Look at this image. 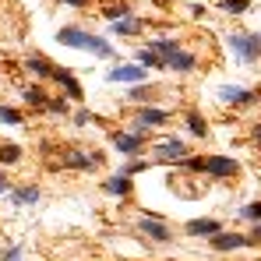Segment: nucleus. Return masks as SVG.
Masks as SVG:
<instances>
[{"label":"nucleus","instance_id":"25","mask_svg":"<svg viewBox=\"0 0 261 261\" xmlns=\"http://www.w3.org/2000/svg\"><path fill=\"white\" fill-rule=\"evenodd\" d=\"M0 124H21V113L11 106H0Z\"/></svg>","mask_w":261,"mask_h":261},{"label":"nucleus","instance_id":"24","mask_svg":"<svg viewBox=\"0 0 261 261\" xmlns=\"http://www.w3.org/2000/svg\"><path fill=\"white\" fill-rule=\"evenodd\" d=\"M219 4H222L229 14H244V11L251 7V0H219Z\"/></svg>","mask_w":261,"mask_h":261},{"label":"nucleus","instance_id":"20","mask_svg":"<svg viewBox=\"0 0 261 261\" xmlns=\"http://www.w3.org/2000/svg\"><path fill=\"white\" fill-rule=\"evenodd\" d=\"M187 127H191V134H194V138H205V134H208V124H205V120H201L194 110L187 113Z\"/></svg>","mask_w":261,"mask_h":261},{"label":"nucleus","instance_id":"1","mask_svg":"<svg viewBox=\"0 0 261 261\" xmlns=\"http://www.w3.org/2000/svg\"><path fill=\"white\" fill-rule=\"evenodd\" d=\"M43 155L49 159V166H71V170H95L102 163L99 152H82L71 145H43Z\"/></svg>","mask_w":261,"mask_h":261},{"label":"nucleus","instance_id":"9","mask_svg":"<svg viewBox=\"0 0 261 261\" xmlns=\"http://www.w3.org/2000/svg\"><path fill=\"white\" fill-rule=\"evenodd\" d=\"M166 67H170V71H180V74H187V71H194V67H198V60H194V53H191V49H176V53L166 57Z\"/></svg>","mask_w":261,"mask_h":261},{"label":"nucleus","instance_id":"23","mask_svg":"<svg viewBox=\"0 0 261 261\" xmlns=\"http://www.w3.org/2000/svg\"><path fill=\"white\" fill-rule=\"evenodd\" d=\"M240 219H247V222H261V201L244 205V208H240Z\"/></svg>","mask_w":261,"mask_h":261},{"label":"nucleus","instance_id":"30","mask_svg":"<svg viewBox=\"0 0 261 261\" xmlns=\"http://www.w3.org/2000/svg\"><path fill=\"white\" fill-rule=\"evenodd\" d=\"M64 4H74V7H85L88 0H64Z\"/></svg>","mask_w":261,"mask_h":261},{"label":"nucleus","instance_id":"18","mask_svg":"<svg viewBox=\"0 0 261 261\" xmlns=\"http://www.w3.org/2000/svg\"><path fill=\"white\" fill-rule=\"evenodd\" d=\"M11 201H14V205H32V201H39V187H21V191H11Z\"/></svg>","mask_w":261,"mask_h":261},{"label":"nucleus","instance_id":"14","mask_svg":"<svg viewBox=\"0 0 261 261\" xmlns=\"http://www.w3.org/2000/svg\"><path fill=\"white\" fill-rule=\"evenodd\" d=\"M53 82H60V85L67 88V95H74V102H82V85H78V78H74L71 71H64V67H57V74H53Z\"/></svg>","mask_w":261,"mask_h":261},{"label":"nucleus","instance_id":"2","mask_svg":"<svg viewBox=\"0 0 261 261\" xmlns=\"http://www.w3.org/2000/svg\"><path fill=\"white\" fill-rule=\"evenodd\" d=\"M57 39H60L64 46H74V49H88V53H95V57H113V46H106L99 36L82 32V29H60Z\"/></svg>","mask_w":261,"mask_h":261},{"label":"nucleus","instance_id":"28","mask_svg":"<svg viewBox=\"0 0 261 261\" xmlns=\"http://www.w3.org/2000/svg\"><path fill=\"white\" fill-rule=\"evenodd\" d=\"M18 254H21V247H11V251H7L0 261H18Z\"/></svg>","mask_w":261,"mask_h":261},{"label":"nucleus","instance_id":"17","mask_svg":"<svg viewBox=\"0 0 261 261\" xmlns=\"http://www.w3.org/2000/svg\"><path fill=\"white\" fill-rule=\"evenodd\" d=\"M106 191L110 194H117V198H124V194H130L134 191V184H130V176H113V180H106Z\"/></svg>","mask_w":261,"mask_h":261},{"label":"nucleus","instance_id":"21","mask_svg":"<svg viewBox=\"0 0 261 261\" xmlns=\"http://www.w3.org/2000/svg\"><path fill=\"white\" fill-rule=\"evenodd\" d=\"M113 32H117V36H134V32H141V21H138V18L117 21V25H113Z\"/></svg>","mask_w":261,"mask_h":261},{"label":"nucleus","instance_id":"11","mask_svg":"<svg viewBox=\"0 0 261 261\" xmlns=\"http://www.w3.org/2000/svg\"><path fill=\"white\" fill-rule=\"evenodd\" d=\"M138 229H141L148 240H155V244H170V229H166L163 222H155V219H141Z\"/></svg>","mask_w":261,"mask_h":261},{"label":"nucleus","instance_id":"12","mask_svg":"<svg viewBox=\"0 0 261 261\" xmlns=\"http://www.w3.org/2000/svg\"><path fill=\"white\" fill-rule=\"evenodd\" d=\"M106 78H110V82H141V78H145V67H141V64H120V67L110 71Z\"/></svg>","mask_w":261,"mask_h":261},{"label":"nucleus","instance_id":"26","mask_svg":"<svg viewBox=\"0 0 261 261\" xmlns=\"http://www.w3.org/2000/svg\"><path fill=\"white\" fill-rule=\"evenodd\" d=\"M148 95H155V88H130V102H141V99H148Z\"/></svg>","mask_w":261,"mask_h":261},{"label":"nucleus","instance_id":"15","mask_svg":"<svg viewBox=\"0 0 261 261\" xmlns=\"http://www.w3.org/2000/svg\"><path fill=\"white\" fill-rule=\"evenodd\" d=\"M25 67H29V71H36L39 78H49V82H53V74H57V64H53V60H43V57H29V60H25Z\"/></svg>","mask_w":261,"mask_h":261},{"label":"nucleus","instance_id":"16","mask_svg":"<svg viewBox=\"0 0 261 261\" xmlns=\"http://www.w3.org/2000/svg\"><path fill=\"white\" fill-rule=\"evenodd\" d=\"M102 18H127V0H99Z\"/></svg>","mask_w":261,"mask_h":261},{"label":"nucleus","instance_id":"22","mask_svg":"<svg viewBox=\"0 0 261 261\" xmlns=\"http://www.w3.org/2000/svg\"><path fill=\"white\" fill-rule=\"evenodd\" d=\"M21 95H25V99H29L32 106H46V102H49L43 88H32V85H25V88H21Z\"/></svg>","mask_w":261,"mask_h":261},{"label":"nucleus","instance_id":"3","mask_svg":"<svg viewBox=\"0 0 261 261\" xmlns=\"http://www.w3.org/2000/svg\"><path fill=\"white\" fill-rule=\"evenodd\" d=\"M229 46L237 49L240 60H258L261 57V36H251V32H237V36L229 39Z\"/></svg>","mask_w":261,"mask_h":261},{"label":"nucleus","instance_id":"33","mask_svg":"<svg viewBox=\"0 0 261 261\" xmlns=\"http://www.w3.org/2000/svg\"><path fill=\"white\" fill-rule=\"evenodd\" d=\"M0 184H4V173H0Z\"/></svg>","mask_w":261,"mask_h":261},{"label":"nucleus","instance_id":"27","mask_svg":"<svg viewBox=\"0 0 261 261\" xmlns=\"http://www.w3.org/2000/svg\"><path fill=\"white\" fill-rule=\"evenodd\" d=\"M46 110H49V113H67V99H49Z\"/></svg>","mask_w":261,"mask_h":261},{"label":"nucleus","instance_id":"7","mask_svg":"<svg viewBox=\"0 0 261 261\" xmlns=\"http://www.w3.org/2000/svg\"><path fill=\"white\" fill-rule=\"evenodd\" d=\"M219 99L229 102V106H251V102L258 99V92H251V88H237V85H222V88H219Z\"/></svg>","mask_w":261,"mask_h":261},{"label":"nucleus","instance_id":"5","mask_svg":"<svg viewBox=\"0 0 261 261\" xmlns=\"http://www.w3.org/2000/svg\"><path fill=\"white\" fill-rule=\"evenodd\" d=\"M152 155H155L159 163H184V159H187V145L176 141V138H170V141H159V145L152 148Z\"/></svg>","mask_w":261,"mask_h":261},{"label":"nucleus","instance_id":"19","mask_svg":"<svg viewBox=\"0 0 261 261\" xmlns=\"http://www.w3.org/2000/svg\"><path fill=\"white\" fill-rule=\"evenodd\" d=\"M11 163H21V148L18 145H0V166H11Z\"/></svg>","mask_w":261,"mask_h":261},{"label":"nucleus","instance_id":"4","mask_svg":"<svg viewBox=\"0 0 261 261\" xmlns=\"http://www.w3.org/2000/svg\"><path fill=\"white\" fill-rule=\"evenodd\" d=\"M205 170L219 180H229V176L240 173V163L237 159H229V155H205Z\"/></svg>","mask_w":261,"mask_h":261},{"label":"nucleus","instance_id":"29","mask_svg":"<svg viewBox=\"0 0 261 261\" xmlns=\"http://www.w3.org/2000/svg\"><path fill=\"white\" fill-rule=\"evenodd\" d=\"M254 240H261V222H254V233H251V244Z\"/></svg>","mask_w":261,"mask_h":261},{"label":"nucleus","instance_id":"13","mask_svg":"<svg viewBox=\"0 0 261 261\" xmlns=\"http://www.w3.org/2000/svg\"><path fill=\"white\" fill-rule=\"evenodd\" d=\"M187 233L191 237H216V233H222V226H219V219H194V222H187Z\"/></svg>","mask_w":261,"mask_h":261},{"label":"nucleus","instance_id":"31","mask_svg":"<svg viewBox=\"0 0 261 261\" xmlns=\"http://www.w3.org/2000/svg\"><path fill=\"white\" fill-rule=\"evenodd\" d=\"M254 141H261V124H258V127H254Z\"/></svg>","mask_w":261,"mask_h":261},{"label":"nucleus","instance_id":"6","mask_svg":"<svg viewBox=\"0 0 261 261\" xmlns=\"http://www.w3.org/2000/svg\"><path fill=\"white\" fill-rule=\"evenodd\" d=\"M166 120H170L166 110H138V113H134V134L145 138V127H163Z\"/></svg>","mask_w":261,"mask_h":261},{"label":"nucleus","instance_id":"32","mask_svg":"<svg viewBox=\"0 0 261 261\" xmlns=\"http://www.w3.org/2000/svg\"><path fill=\"white\" fill-rule=\"evenodd\" d=\"M4 187H7V184H0V194H4Z\"/></svg>","mask_w":261,"mask_h":261},{"label":"nucleus","instance_id":"8","mask_svg":"<svg viewBox=\"0 0 261 261\" xmlns=\"http://www.w3.org/2000/svg\"><path fill=\"white\" fill-rule=\"evenodd\" d=\"M208 244H212V251H237V247H247L251 244V237H244V233H216V237H208Z\"/></svg>","mask_w":261,"mask_h":261},{"label":"nucleus","instance_id":"10","mask_svg":"<svg viewBox=\"0 0 261 261\" xmlns=\"http://www.w3.org/2000/svg\"><path fill=\"white\" fill-rule=\"evenodd\" d=\"M113 145H117L124 155H138L141 145H145V138H141V134H120V130H113Z\"/></svg>","mask_w":261,"mask_h":261}]
</instances>
